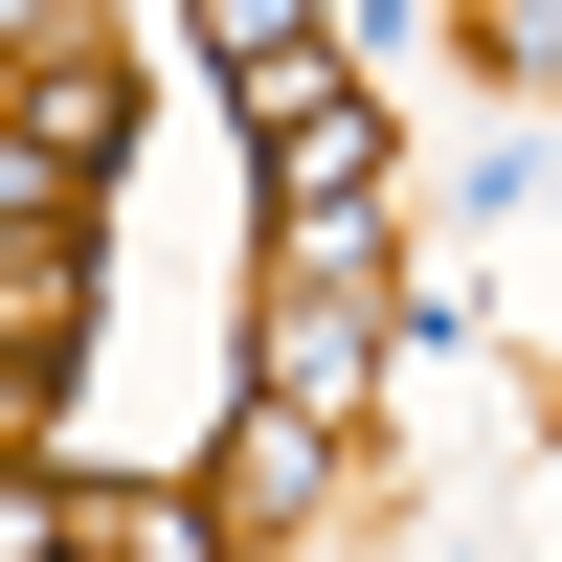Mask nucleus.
Wrapping results in <instances>:
<instances>
[{
  "mask_svg": "<svg viewBox=\"0 0 562 562\" xmlns=\"http://www.w3.org/2000/svg\"><path fill=\"white\" fill-rule=\"evenodd\" d=\"M360 158H383V135H360V90H270V180H293V225H315V248H338V203H360Z\"/></svg>",
  "mask_w": 562,
  "mask_h": 562,
  "instance_id": "obj_1",
  "label": "nucleus"
},
{
  "mask_svg": "<svg viewBox=\"0 0 562 562\" xmlns=\"http://www.w3.org/2000/svg\"><path fill=\"white\" fill-rule=\"evenodd\" d=\"M203 45H225L248 90H293V68H315V0H203Z\"/></svg>",
  "mask_w": 562,
  "mask_h": 562,
  "instance_id": "obj_2",
  "label": "nucleus"
},
{
  "mask_svg": "<svg viewBox=\"0 0 562 562\" xmlns=\"http://www.w3.org/2000/svg\"><path fill=\"white\" fill-rule=\"evenodd\" d=\"M90 518H68V495H45V473H0V562H68Z\"/></svg>",
  "mask_w": 562,
  "mask_h": 562,
  "instance_id": "obj_3",
  "label": "nucleus"
}]
</instances>
